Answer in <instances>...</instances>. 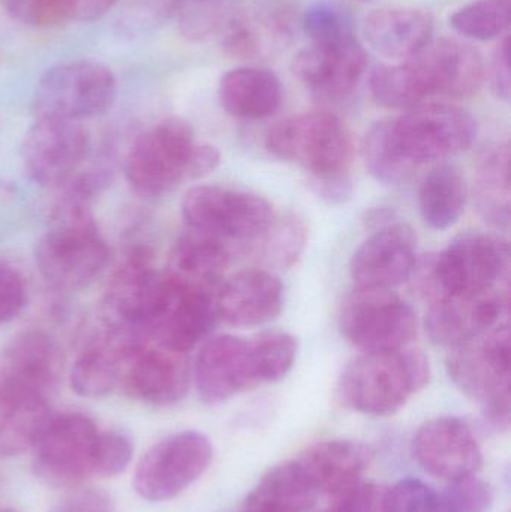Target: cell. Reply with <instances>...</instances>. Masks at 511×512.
<instances>
[{
  "label": "cell",
  "instance_id": "cell-1",
  "mask_svg": "<svg viewBox=\"0 0 511 512\" xmlns=\"http://www.w3.org/2000/svg\"><path fill=\"white\" fill-rule=\"evenodd\" d=\"M35 261L42 277L63 291L89 288L104 273L110 251L89 204L63 200L36 245Z\"/></svg>",
  "mask_w": 511,
  "mask_h": 512
},
{
  "label": "cell",
  "instance_id": "cell-2",
  "mask_svg": "<svg viewBox=\"0 0 511 512\" xmlns=\"http://www.w3.org/2000/svg\"><path fill=\"white\" fill-rule=\"evenodd\" d=\"M429 379L431 366L422 352H363L345 367L339 393L354 411L387 417L404 408Z\"/></svg>",
  "mask_w": 511,
  "mask_h": 512
},
{
  "label": "cell",
  "instance_id": "cell-3",
  "mask_svg": "<svg viewBox=\"0 0 511 512\" xmlns=\"http://www.w3.org/2000/svg\"><path fill=\"white\" fill-rule=\"evenodd\" d=\"M416 270L417 286L431 301L509 288L510 246L491 234H462Z\"/></svg>",
  "mask_w": 511,
  "mask_h": 512
},
{
  "label": "cell",
  "instance_id": "cell-4",
  "mask_svg": "<svg viewBox=\"0 0 511 512\" xmlns=\"http://www.w3.org/2000/svg\"><path fill=\"white\" fill-rule=\"evenodd\" d=\"M509 324H498L482 336L456 346L447 358L453 384L482 405L483 418L491 429L501 432L510 426Z\"/></svg>",
  "mask_w": 511,
  "mask_h": 512
},
{
  "label": "cell",
  "instance_id": "cell-5",
  "mask_svg": "<svg viewBox=\"0 0 511 512\" xmlns=\"http://www.w3.org/2000/svg\"><path fill=\"white\" fill-rule=\"evenodd\" d=\"M126 179L135 194L159 198L183 182L201 179L200 144L182 119H165L143 132L129 149Z\"/></svg>",
  "mask_w": 511,
  "mask_h": 512
},
{
  "label": "cell",
  "instance_id": "cell-6",
  "mask_svg": "<svg viewBox=\"0 0 511 512\" xmlns=\"http://www.w3.org/2000/svg\"><path fill=\"white\" fill-rule=\"evenodd\" d=\"M266 149L281 161L299 165L311 176L350 173L354 141L335 114L314 111L276 123L266 135Z\"/></svg>",
  "mask_w": 511,
  "mask_h": 512
},
{
  "label": "cell",
  "instance_id": "cell-7",
  "mask_svg": "<svg viewBox=\"0 0 511 512\" xmlns=\"http://www.w3.org/2000/svg\"><path fill=\"white\" fill-rule=\"evenodd\" d=\"M390 137L413 168L464 152L477 137V122L467 110L450 104H422L387 120Z\"/></svg>",
  "mask_w": 511,
  "mask_h": 512
},
{
  "label": "cell",
  "instance_id": "cell-8",
  "mask_svg": "<svg viewBox=\"0 0 511 512\" xmlns=\"http://www.w3.org/2000/svg\"><path fill=\"white\" fill-rule=\"evenodd\" d=\"M339 328L360 351H399L417 336V315L392 289L357 288L342 304Z\"/></svg>",
  "mask_w": 511,
  "mask_h": 512
},
{
  "label": "cell",
  "instance_id": "cell-9",
  "mask_svg": "<svg viewBox=\"0 0 511 512\" xmlns=\"http://www.w3.org/2000/svg\"><path fill=\"white\" fill-rule=\"evenodd\" d=\"M117 81L95 60H69L48 69L36 87L39 116L77 120L102 116L113 107Z\"/></svg>",
  "mask_w": 511,
  "mask_h": 512
},
{
  "label": "cell",
  "instance_id": "cell-10",
  "mask_svg": "<svg viewBox=\"0 0 511 512\" xmlns=\"http://www.w3.org/2000/svg\"><path fill=\"white\" fill-rule=\"evenodd\" d=\"M191 230L230 242H254L275 219L272 204L260 195L221 186H197L182 201Z\"/></svg>",
  "mask_w": 511,
  "mask_h": 512
},
{
  "label": "cell",
  "instance_id": "cell-11",
  "mask_svg": "<svg viewBox=\"0 0 511 512\" xmlns=\"http://www.w3.org/2000/svg\"><path fill=\"white\" fill-rule=\"evenodd\" d=\"M99 430L83 414L50 417L33 445V469L53 489H72L93 475Z\"/></svg>",
  "mask_w": 511,
  "mask_h": 512
},
{
  "label": "cell",
  "instance_id": "cell-12",
  "mask_svg": "<svg viewBox=\"0 0 511 512\" xmlns=\"http://www.w3.org/2000/svg\"><path fill=\"white\" fill-rule=\"evenodd\" d=\"M212 459V442L203 433L168 436L141 457L135 469V490L152 502L176 498L207 471Z\"/></svg>",
  "mask_w": 511,
  "mask_h": 512
},
{
  "label": "cell",
  "instance_id": "cell-13",
  "mask_svg": "<svg viewBox=\"0 0 511 512\" xmlns=\"http://www.w3.org/2000/svg\"><path fill=\"white\" fill-rule=\"evenodd\" d=\"M215 291L168 273L167 294L144 336L159 348L188 354L206 339L218 319Z\"/></svg>",
  "mask_w": 511,
  "mask_h": 512
},
{
  "label": "cell",
  "instance_id": "cell-14",
  "mask_svg": "<svg viewBox=\"0 0 511 512\" xmlns=\"http://www.w3.org/2000/svg\"><path fill=\"white\" fill-rule=\"evenodd\" d=\"M89 150V134L81 122L39 116L24 137V167L39 185H65L78 173Z\"/></svg>",
  "mask_w": 511,
  "mask_h": 512
},
{
  "label": "cell",
  "instance_id": "cell-15",
  "mask_svg": "<svg viewBox=\"0 0 511 512\" xmlns=\"http://www.w3.org/2000/svg\"><path fill=\"white\" fill-rule=\"evenodd\" d=\"M191 381L186 355L134 337L123 352L120 385L132 399L170 406L186 396Z\"/></svg>",
  "mask_w": 511,
  "mask_h": 512
},
{
  "label": "cell",
  "instance_id": "cell-16",
  "mask_svg": "<svg viewBox=\"0 0 511 512\" xmlns=\"http://www.w3.org/2000/svg\"><path fill=\"white\" fill-rule=\"evenodd\" d=\"M192 375L198 396L212 406L263 385L251 340L231 334L212 337L201 346Z\"/></svg>",
  "mask_w": 511,
  "mask_h": 512
},
{
  "label": "cell",
  "instance_id": "cell-17",
  "mask_svg": "<svg viewBox=\"0 0 511 512\" xmlns=\"http://www.w3.org/2000/svg\"><path fill=\"white\" fill-rule=\"evenodd\" d=\"M365 48L354 35L335 41L312 42L293 60V72L306 89L326 101L350 95L365 74Z\"/></svg>",
  "mask_w": 511,
  "mask_h": 512
},
{
  "label": "cell",
  "instance_id": "cell-18",
  "mask_svg": "<svg viewBox=\"0 0 511 512\" xmlns=\"http://www.w3.org/2000/svg\"><path fill=\"white\" fill-rule=\"evenodd\" d=\"M413 456L423 471L446 481L473 477L482 465L479 441L458 417L426 421L414 436Z\"/></svg>",
  "mask_w": 511,
  "mask_h": 512
},
{
  "label": "cell",
  "instance_id": "cell-19",
  "mask_svg": "<svg viewBox=\"0 0 511 512\" xmlns=\"http://www.w3.org/2000/svg\"><path fill=\"white\" fill-rule=\"evenodd\" d=\"M509 306V288L437 298L426 313V330L432 342L453 349L501 324Z\"/></svg>",
  "mask_w": 511,
  "mask_h": 512
},
{
  "label": "cell",
  "instance_id": "cell-20",
  "mask_svg": "<svg viewBox=\"0 0 511 512\" xmlns=\"http://www.w3.org/2000/svg\"><path fill=\"white\" fill-rule=\"evenodd\" d=\"M417 265V237L404 222L383 225L351 258L357 288L393 289L410 279Z\"/></svg>",
  "mask_w": 511,
  "mask_h": 512
},
{
  "label": "cell",
  "instance_id": "cell-21",
  "mask_svg": "<svg viewBox=\"0 0 511 512\" xmlns=\"http://www.w3.org/2000/svg\"><path fill=\"white\" fill-rule=\"evenodd\" d=\"M168 289V274L153 268L152 256L144 248H135L111 279L107 300L123 327L144 333L158 313Z\"/></svg>",
  "mask_w": 511,
  "mask_h": 512
},
{
  "label": "cell",
  "instance_id": "cell-22",
  "mask_svg": "<svg viewBox=\"0 0 511 512\" xmlns=\"http://www.w3.org/2000/svg\"><path fill=\"white\" fill-rule=\"evenodd\" d=\"M407 60L416 68L431 98L473 95L485 77V65L479 51L458 39H431L419 53Z\"/></svg>",
  "mask_w": 511,
  "mask_h": 512
},
{
  "label": "cell",
  "instance_id": "cell-23",
  "mask_svg": "<svg viewBox=\"0 0 511 512\" xmlns=\"http://www.w3.org/2000/svg\"><path fill=\"white\" fill-rule=\"evenodd\" d=\"M284 288L281 280L266 270L240 271L215 291L218 318L237 327H252L273 321L281 313Z\"/></svg>",
  "mask_w": 511,
  "mask_h": 512
},
{
  "label": "cell",
  "instance_id": "cell-24",
  "mask_svg": "<svg viewBox=\"0 0 511 512\" xmlns=\"http://www.w3.org/2000/svg\"><path fill=\"white\" fill-rule=\"evenodd\" d=\"M62 370L57 343L44 331H26L11 340L0 354V385L29 388L50 396Z\"/></svg>",
  "mask_w": 511,
  "mask_h": 512
},
{
  "label": "cell",
  "instance_id": "cell-25",
  "mask_svg": "<svg viewBox=\"0 0 511 512\" xmlns=\"http://www.w3.org/2000/svg\"><path fill=\"white\" fill-rule=\"evenodd\" d=\"M297 460L318 493L338 501L360 484L368 466L369 451L359 442L332 439L312 445Z\"/></svg>",
  "mask_w": 511,
  "mask_h": 512
},
{
  "label": "cell",
  "instance_id": "cell-26",
  "mask_svg": "<svg viewBox=\"0 0 511 512\" xmlns=\"http://www.w3.org/2000/svg\"><path fill=\"white\" fill-rule=\"evenodd\" d=\"M431 14L414 8H383L371 12L363 24L366 41L383 56L410 59L432 39Z\"/></svg>",
  "mask_w": 511,
  "mask_h": 512
},
{
  "label": "cell",
  "instance_id": "cell-27",
  "mask_svg": "<svg viewBox=\"0 0 511 512\" xmlns=\"http://www.w3.org/2000/svg\"><path fill=\"white\" fill-rule=\"evenodd\" d=\"M50 417L45 394L0 385V459L20 456L32 448Z\"/></svg>",
  "mask_w": 511,
  "mask_h": 512
},
{
  "label": "cell",
  "instance_id": "cell-28",
  "mask_svg": "<svg viewBox=\"0 0 511 512\" xmlns=\"http://www.w3.org/2000/svg\"><path fill=\"white\" fill-rule=\"evenodd\" d=\"M219 101L230 116L243 120H261L281 108V81L269 69L242 66L231 69L219 83Z\"/></svg>",
  "mask_w": 511,
  "mask_h": 512
},
{
  "label": "cell",
  "instance_id": "cell-29",
  "mask_svg": "<svg viewBox=\"0 0 511 512\" xmlns=\"http://www.w3.org/2000/svg\"><path fill=\"white\" fill-rule=\"evenodd\" d=\"M318 495L299 460H290L261 477L246 498L243 512H308Z\"/></svg>",
  "mask_w": 511,
  "mask_h": 512
},
{
  "label": "cell",
  "instance_id": "cell-30",
  "mask_svg": "<svg viewBox=\"0 0 511 512\" xmlns=\"http://www.w3.org/2000/svg\"><path fill=\"white\" fill-rule=\"evenodd\" d=\"M132 339V334L114 330L104 340L87 348L72 367L69 376L72 390L87 399L110 394L120 385L123 352Z\"/></svg>",
  "mask_w": 511,
  "mask_h": 512
},
{
  "label": "cell",
  "instance_id": "cell-31",
  "mask_svg": "<svg viewBox=\"0 0 511 512\" xmlns=\"http://www.w3.org/2000/svg\"><path fill=\"white\" fill-rule=\"evenodd\" d=\"M231 261L228 242L188 228L171 254V271L177 279L216 289Z\"/></svg>",
  "mask_w": 511,
  "mask_h": 512
},
{
  "label": "cell",
  "instance_id": "cell-32",
  "mask_svg": "<svg viewBox=\"0 0 511 512\" xmlns=\"http://www.w3.org/2000/svg\"><path fill=\"white\" fill-rule=\"evenodd\" d=\"M468 185L461 168L443 162L435 165L420 183L419 207L432 230H449L464 215Z\"/></svg>",
  "mask_w": 511,
  "mask_h": 512
},
{
  "label": "cell",
  "instance_id": "cell-33",
  "mask_svg": "<svg viewBox=\"0 0 511 512\" xmlns=\"http://www.w3.org/2000/svg\"><path fill=\"white\" fill-rule=\"evenodd\" d=\"M477 209L480 215L498 228L510 224V147L500 144L489 150L480 162L476 176Z\"/></svg>",
  "mask_w": 511,
  "mask_h": 512
},
{
  "label": "cell",
  "instance_id": "cell-34",
  "mask_svg": "<svg viewBox=\"0 0 511 512\" xmlns=\"http://www.w3.org/2000/svg\"><path fill=\"white\" fill-rule=\"evenodd\" d=\"M287 18L278 15H234L224 27L227 54L236 59H255L269 48V42L285 36Z\"/></svg>",
  "mask_w": 511,
  "mask_h": 512
},
{
  "label": "cell",
  "instance_id": "cell-35",
  "mask_svg": "<svg viewBox=\"0 0 511 512\" xmlns=\"http://www.w3.org/2000/svg\"><path fill=\"white\" fill-rule=\"evenodd\" d=\"M372 98L380 107L392 110H411L425 104L429 99L428 90L420 80L414 66L408 60L399 65L381 66L372 72Z\"/></svg>",
  "mask_w": 511,
  "mask_h": 512
},
{
  "label": "cell",
  "instance_id": "cell-36",
  "mask_svg": "<svg viewBox=\"0 0 511 512\" xmlns=\"http://www.w3.org/2000/svg\"><path fill=\"white\" fill-rule=\"evenodd\" d=\"M243 0H173L180 33L192 42L224 30Z\"/></svg>",
  "mask_w": 511,
  "mask_h": 512
},
{
  "label": "cell",
  "instance_id": "cell-37",
  "mask_svg": "<svg viewBox=\"0 0 511 512\" xmlns=\"http://www.w3.org/2000/svg\"><path fill=\"white\" fill-rule=\"evenodd\" d=\"M251 243L261 261L272 267H291L305 251L306 227L296 216H275L270 227Z\"/></svg>",
  "mask_w": 511,
  "mask_h": 512
},
{
  "label": "cell",
  "instance_id": "cell-38",
  "mask_svg": "<svg viewBox=\"0 0 511 512\" xmlns=\"http://www.w3.org/2000/svg\"><path fill=\"white\" fill-rule=\"evenodd\" d=\"M363 156L369 173L384 185H404L416 173L393 144L387 120L369 129L363 143Z\"/></svg>",
  "mask_w": 511,
  "mask_h": 512
},
{
  "label": "cell",
  "instance_id": "cell-39",
  "mask_svg": "<svg viewBox=\"0 0 511 512\" xmlns=\"http://www.w3.org/2000/svg\"><path fill=\"white\" fill-rule=\"evenodd\" d=\"M511 0H474L453 12L450 26L465 38L491 41L509 30Z\"/></svg>",
  "mask_w": 511,
  "mask_h": 512
},
{
  "label": "cell",
  "instance_id": "cell-40",
  "mask_svg": "<svg viewBox=\"0 0 511 512\" xmlns=\"http://www.w3.org/2000/svg\"><path fill=\"white\" fill-rule=\"evenodd\" d=\"M263 384L281 381L297 357V340L285 331H264L251 339Z\"/></svg>",
  "mask_w": 511,
  "mask_h": 512
},
{
  "label": "cell",
  "instance_id": "cell-41",
  "mask_svg": "<svg viewBox=\"0 0 511 512\" xmlns=\"http://www.w3.org/2000/svg\"><path fill=\"white\" fill-rule=\"evenodd\" d=\"M492 502L491 486L473 475L449 481V486L437 495L435 512H488Z\"/></svg>",
  "mask_w": 511,
  "mask_h": 512
},
{
  "label": "cell",
  "instance_id": "cell-42",
  "mask_svg": "<svg viewBox=\"0 0 511 512\" xmlns=\"http://www.w3.org/2000/svg\"><path fill=\"white\" fill-rule=\"evenodd\" d=\"M134 445L120 432H99L93 456V475L116 477L131 463Z\"/></svg>",
  "mask_w": 511,
  "mask_h": 512
},
{
  "label": "cell",
  "instance_id": "cell-43",
  "mask_svg": "<svg viewBox=\"0 0 511 512\" xmlns=\"http://www.w3.org/2000/svg\"><path fill=\"white\" fill-rule=\"evenodd\" d=\"M302 24L312 42L335 41L353 35L347 14L333 3L321 2L311 6L305 12Z\"/></svg>",
  "mask_w": 511,
  "mask_h": 512
},
{
  "label": "cell",
  "instance_id": "cell-44",
  "mask_svg": "<svg viewBox=\"0 0 511 512\" xmlns=\"http://www.w3.org/2000/svg\"><path fill=\"white\" fill-rule=\"evenodd\" d=\"M437 495L423 481L408 478L387 489L386 512H435Z\"/></svg>",
  "mask_w": 511,
  "mask_h": 512
},
{
  "label": "cell",
  "instance_id": "cell-45",
  "mask_svg": "<svg viewBox=\"0 0 511 512\" xmlns=\"http://www.w3.org/2000/svg\"><path fill=\"white\" fill-rule=\"evenodd\" d=\"M26 301L27 286L23 274L9 265H0V325L17 318Z\"/></svg>",
  "mask_w": 511,
  "mask_h": 512
},
{
  "label": "cell",
  "instance_id": "cell-46",
  "mask_svg": "<svg viewBox=\"0 0 511 512\" xmlns=\"http://www.w3.org/2000/svg\"><path fill=\"white\" fill-rule=\"evenodd\" d=\"M119 0H51L57 24L66 21H95L104 17Z\"/></svg>",
  "mask_w": 511,
  "mask_h": 512
},
{
  "label": "cell",
  "instance_id": "cell-47",
  "mask_svg": "<svg viewBox=\"0 0 511 512\" xmlns=\"http://www.w3.org/2000/svg\"><path fill=\"white\" fill-rule=\"evenodd\" d=\"M387 487L380 484H357L347 495L339 498L338 512H386Z\"/></svg>",
  "mask_w": 511,
  "mask_h": 512
},
{
  "label": "cell",
  "instance_id": "cell-48",
  "mask_svg": "<svg viewBox=\"0 0 511 512\" xmlns=\"http://www.w3.org/2000/svg\"><path fill=\"white\" fill-rule=\"evenodd\" d=\"M5 11L15 20L35 27L56 26L51 0H0Z\"/></svg>",
  "mask_w": 511,
  "mask_h": 512
},
{
  "label": "cell",
  "instance_id": "cell-49",
  "mask_svg": "<svg viewBox=\"0 0 511 512\" xmlns=\"http://www.w3.org/2000/svg\"><path fill=\"white\" fill-rule=\"evenodd\" d=\"M309 186L320 200L330 206L347 203L353 197L354 192L350 173L311 176L309 177Z\"/></svg>",
  "mask_w": 511,
  "mask_h": 512
},
{
  "label": "cell",
  "instance_id": "cell-50",
  "mask_svg": "<svg viewBox=\"0 0 511 512\" xmlns=\"http://www.w3.org/2000/svg\"><path fill=\"white\" fill-rule=\"evenodd\" d=\"M48 512H114V502L104 490L84 489L66 496Z\"/></svg>",
  "mask_w": 511,
  "mask_h": 512
},
{
  "label": "cell",
  "instance_id": "cell-51",
  "mask_svg": "<svg viewBox=\"0 0 511 512\" xmlns=\"http://www.w3.org/2000/svg\"><path fill=\"white\" fill-rule=\"evenodd\" d=\"M510 38L506 36L494 54L491 65V84L498 98L509 101L511 93Z\"/></svg>",
  "mask_w": 511,
  "mask_h": 512
},
{
  "label": "cell",
  "instance_id": "cell-52",
  "mask_svg": "<svg viewBox=\"0 0 511 512\" xmlns=\"http://www.w3.org/2000/svg\"><path fill=\"white\" fill-rule=\"evenodd\" d=\"M0 512H17V511H14V510H5V511H0Z\"/></svg>",
  "mask_w": 511,
  "mask_h": 512
},
{
  "label": "cell",
  "instance_id": "cell-53",
  "mask_svg": "<svg viewBox=\"0 0 511 512\" xmlns=\"http://www.w3.org/2000/svg\"><path fill=\"white\" fill-rule=\"evenodd\" d=\"M327 512H338L335 510V508H333V510H330V511H327Z\"/></svg>",
  "mask_w": 511,
  "mask_h": 512
},
{
  "label": "cell",
  "instance_id": "cell-54",
  "mask_svg": "<svg viewBox=\"0 0 511 512\" xmlns=\"http://www.w3.org/2000/svg\"><path fill=\"white\" fill-rule=\"evenodd\" d=\"M363 2H369V0H363Z\"/></svg>",
  "mask_w": 511,
  "mask_h": 512
}]
</instances>
